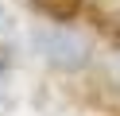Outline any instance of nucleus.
I'll list each match as a JSON object with an SVG mask.
<instances>
[{
	"label": "nucleus",
	"mask_w": 120,
	"mask_h": 116,
	"mask_svg": "<svg viewBox=\"0 0 120 116\" xmlns=\"http://www.w3.org/2000/svg\"><path fill=\"white\" fill-rule=\"evenodd\" d=\"M35 43H39L43 58L50 62L54 70H81L89 66V54H93V46H89L85 35H78V31L70 27H54V31H43V35H35Z\"/></svg>",
	"instance_id": "f257e3e1"
},
{
	"label": "nucleus",
	"mask_w": 120,
	"mask_h": 116,
	"mask_svg": "<svg viewBox=\"0 0 120 116\" xmlns=\"http://www.w3.org/2000/svg\"><path fill=\"white\" fill-rule=\"evenodd\" d=\"M35 8H39L43 15H50V19H58V23H66V19H74L78 15V8H81V0H31Z\"/></svg>",
	"instance_id": "f03ea898"
},
{
	"label": "nucleus",
	"mask_w": 120,
	"mask_h": 116,
	"mask_svg": "<svg viewBox=\"0 0 120 116\" xmlns=\"http://www.w3.org/2000/svg\"><path fill=\"white\" fill-rule=\"evenodd\" d=\"M105 27H109V35H116V39H120V12H112L109 19H105Z\"/></svg>",
	"instance_id": "7ed1b4c3"
},
{
	"label": "nucleus",
	"mask_w": 120,
	"mask_h": 116,
	"mask_svg": "<svg viewBox=\"0 0 120 116\" xmlns=\"http://www.w3.org/2000/svg\"><path fill=\"white\" fill-rule=\"evenodd\" d=\"M8 105V81H4V74H0V108Z\"/></svg>",
	"instance_id": "20e7f679"
},
{
	"label": "nucleus",
	"mask_w": 120,
	"mask_h": 116,
	"mask_svg": "<svg viewBox=\"0 0 120 116\" xmlns=\"http://www.w3.org/2000/svg\"><path fill=\"white\" fill-rule=\"evenodd\" d=\"M0 19H4V8H0Z\"/></svg>",
	"instance_id": "39448f33"
}]
</instances>
